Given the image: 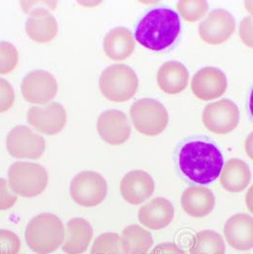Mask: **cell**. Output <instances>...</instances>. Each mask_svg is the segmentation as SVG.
Masks as SVG:
<instances>
[{"label":"cell","instance_id":"6da1fadb","mask_svg":"<svg viewBox=\"0 0 253 254\" xmlns=\"http://www.w3.org/2000/svg\"><path fill=\"white\" fill-rule=\"evenodd\" d=\"M223 153L207 139H190L177 152V167L185 178L196 185H208L219 178L224 167Z\"/></svg>","mask_w":253,"mask_h":254},{"label":"cell","instance_id":"7a4b0ae2","mask_svg":"<svg viewBox=\"0 0 253 254\" xmlns=\"http://www.w3.org/2000/svg\"><path fill=\"white\" fill-rule=\"evenodd\" d=\"M180 33L179 14L173 9L160 7L150 10L141 18L134 37L146 49L161 52L173 46Z\"/></svg>","mask_w":253,"mask_h":254},{"label":"cell","instance_id":"3957f363","mask_svg":"<svg viewBox=\"0 0 253 254\" xmlns=\"http://www.w3.org/2000/svg\"><path fill=\"white\" fill-rule=\"evenodd\" d=\"M66 230L60 218L50 212L41 213L31 220L25 231V240L31 251L50 254L63 245Z\"/></svg>","mask_w":253,"mask_h":254},{"label":"cell","instance_id":"277c9868","mask_svg":"<svg viewBox=\"0 0 253 254\" xmlns=\"http://www.w3.org/2000/svg\"><path fill=\"white\" fill-rule=\"evenodd\" d=\"M138 86L136 72L124 64L108 67L99 78V88L104 97L115 103H124L131 99Z\"/></svg>","mask_w":253,"mask_h":254},{"label":"cell","instance_id":"5b68a950","mask_svg":"<svg viewBox=\"0 0 253 254\" xmlns=\"http://www.w3.org/2000/svg\"><path fill=\"white\" fill-rule=\"evenodd\" d=\"M9 186L16 195L32 198L46 190L49 177L44 167L36 163L15 162L8 172Z\"/></svg>","mask_w":253,"mask_h":254},{"label":"cell","instance_id":"8992f818","mask_svg":"<svg viewBox=\"0 0 253 254\" xmlns=\"http://www.w3.org/2000/svg\"><path fill=\"white\" fill-rule=\"evenodd\" d=\"M129 115L134 127L148 136L161 134L169 124V114L165 106L152 98H142L130 107Z\"/></svg>","mask_w":253,"mask_h":254},{"label":"cell","instance_id":"52a82bcc","mask_svg":"<svg viewBox=\"0 0 253 254\" xmlns=\"http://www.w3.org/2000/svg\"><path fill=\"white\" fill-rule=\"evenodd\" d=\"M69 193L81 207L92 208L100 205L108 193V185L103 176L92 171L76 174L70 182Z\"/></svg>","mask_w":253,"mask_h":254},{"label":"cell","instance_id":"ba28073f","mask_svg":"<svg viewBox=\"0 0 253 254\" xmlns=\"http://www.w3.org/2000/svg\"><path fill=\"white\" fill-rule=\"evenodd\" d=\"M202 120L210 132L215 134H227L234 130L240 121V111L233 101L221 99L207 104Z\"/></svg>","mask_w":253,"mask_h":254},{"label":"cell","instance_id":"9c48e42d","mask_svg":"<svg viewBox=\"0 0 253 254\" xmlns=\"http://www.w3.org/2000/svg\"><path fill=\"white\" fill-rule=\"evenodd\" d=\"M6 147L14 158L32 159L40 158L46 149L44 138L26 126L13 127L6 139Z\"/></svg>","mask_w":253,"mask_h":254},{"label":"cell","instance_id":"30bf717a","mask_svg":"<svg viewBox=\"0 0 253 254\" xmlns=\"http://www.w3.org/2000/svg\"><path fill=\"white\" fill-rule=\"evenodd\" d=\"M58 85L55 76L46 70H33L21 83L24 99L32 104L45 105L58 94Z\"/></svg>","mask_w":253,"mask_h":254},{"label":"cell","instance_id":"8fae6325","mask_svg":"<svg viewBox=\"0 0 253 254\" xmlns=\"http://www.w3.org/2000/svg\"><path fill=\"white\" fill-rule=\"evenodd\" d=\"M236 23L230 12L217 9L211 11L200 23L198 33L203 41L210 45H220L234 34Z\"/></svg>","mask_w":253,"mask_h":254},{"label":"cell","instance_id":"7c38bea8","mask_svg":"<svg viewBox=\"0 0 253 254\" xmlns=\"http://www.w3.org/2000/svg\"><path fill=\"white\" fill-rule=\"evenodd\" d=\"M28 123L39 132L56 135L66 125L67 113L62 105L53 102L43 107L34 106L27 115Z\"/></svg>","mask_w":253,"mask_h":254},{"label":"cell","instance_id":"4fadbf2b","mask_svg":"<svg viewBox=\"0 0 253 254\" xmlns=\"http://www.w3.org/2000/svg\"><path fill=\"white\" fill-rule=\"evenodd\" d=\"M228 80L226 74L217 68L207 67L199 69L191 81V91L203 101L215 100L226 93Z\"/></svg>","mask_w":253,"mask_h":254},{"label":"cell","instance_id":"5bb4252c","mask_svg":"<svg viewBox=\"0 0 253 254\" xmlns=\"http://www.w3.org/2000/svg\"><path fill=\"white\" fill-rule=\"evenodd\" d=\"M97 132L108 144L118 146L128 140L131 127L124 113L118 110H109L98 117Z\"/></svg>","mask_w":253,"mask_h":254},{"label":"cell","instance_id":"9a60e30c","mask_svg":"<svg viewBox=\"0 0 253 254\" xmlns=\"http://www.w3.org/2000/svg\"><path fill=\"white\" fill-rule=\"evenodd\" d=\"M155 190L153 178L141 170L131 171L121 180L120 192L126 203L140 205L150 198Z\"/></svg>","mask_w":253,"mask_h":254},{"label":"cell","instance_id":"2e32d148","mask_svg":"<svg viewBox=\"0 0 253 254\" xmlns=\"http://www.w3.org/2000/svg\"><path fill=\"white\" fill-rule=\"evenodd\" d=\"M224 235L231 248L246 252L253 248V217L246 213L230 216L225 224Z\"/></svg>","mask_w":253,"mask_h":254},{"label":"cell","instance_id":"e0dca14e","mask_svg":"<svg viewBox=\"0 0 253 254\" xmlns=\"http://www.w3.org/2000/svg\"><path fill=\"white\" fill-rule=\"evenodd\" d=\"M174 217V208L170 200L156 197L139 208V222L151 231L167 228Z\"/></svg>","mask_w":253,"mask_h":254},{"label":"cell","instance_id":"ac0fdd59","mask_svg":"<svg viewBox=\"0 0 253 254\" xmlns=\"http://www.w3.org/2000/svg\"><path fill=\"white\" fill-rule=\"evenodd\" d=\"M181 206L185 212L194 218L207 216L215 207V196L206 187L190 186L181 196Z\"/></svg>","mask_w":253,"mask_h":254},{"label":"cell","instance_id":"d6986e66","mask_svg":"<svg viewBox=\"0 0 253 254\" xmlns=\"http://www.w3.org/2000/svg\"><path fill=\"white\" fill-rule=\"evenodd\" d=\"M58 25L56 18L44 8L31 11L26 22V33L36 43H48L58 35Z\"/></svg>","mask_w":253,"mask_h":254},{"label":"cell","instance_id":"ffe728a7","mask_svg":"<svg viewBox=\"0 0 253 254\" xmlns=\"http://www.w3.org/2000/svg\"><path fill=\"white\" fill-rule=\"evenodd\" d=\"M93 230L89 221L83 218L69 220L62 250L67 254H82L92 242Z\"/></svg>","mask_w":253,"mask_h":254},{"label":"cell","instance_id":"44dd1931","mask_svg":"<svg viewBox=\"0 0 253 254\" xmlns=\"http://www.w3.org/2000/svg\"><path fill=\"white\" fill-rule=\"evenodd\" d=\"M104 53L115 61H123L129 58L135 49V39L125 27H117L104 37Z\"/></svg>","mask_w":253,"mask_h":254},{"label":"cell","instance_id":"7402d4cb","mask_svg":"<svg viewBox=\"0 0 253 254\" xmlns=\"http://www.w3.org/2000/svg\"><path fill=\"white\" fill-rule=\"evenodd\" d=\"M190 79L189 70L181 62L172 60L165 62L157 71L159 88L167 94L182 93Z\"/></svg>","mask_w":253,"mask_h":254},{"label":"cell","instance_id":"603a6c76","mask_svg":"<svg viewBox=\"0 0 253 254\" xmlns=\"http://www.w3.org/2000/svg\"><path fill=\"white\" fill-rule=\"evenodd\" d=\"M220 183L229 192L237 193L246 190L252 180L249 165L241 159L232 158L224 164L220 174Z\"/></svg>","mask_w":253,"mask_h":254},{"label":"cell","instance_id":"cb8c5ba5","mask_svg":"<svg viewBox=\"0 0 253 254\" xmlns=\"http://www.w3.org/2000/svg\"><path fill=\"white\" fill-rule=\"evenodd\" d=\"M121 242L126 254H147L153 246V238L139 225H130L122 231Z\"/></svg>","mask_w":253,"mask_h":254},{"label":"cell","instance_id":"d4e9b609","mask_svg":"<svg viewBox=\"0 0 253 254\" xmlns=\"http://www.w3.org/2000/svg\"><path fill=\"white\" fill-rule=\"evenodd\" d=\"M226 245L223 237L214 231L197 232L190 248V254H225Z\"/></svg>","mask_w":253,"mask_h":254},{"label":"cell","instance_id":"484cf974","mask_svg":"<svg viewBox=\"0 0 253 254\" xmlns=\"http://www.w3.org/2000/svg\"><path fill=\"white\" fill-rule=\"evenodd\" d=\"M91 254H126L121 236L115 232H106L99 235L92 244Z\"/></svg>","mask_w":253,"mask_h":254},{"label":"cell","instance_id":"4316f807","mask_svg":"<svg viewBox=\"0 0 253 254\" xmlns=\"http://www.w3.org/2000/svg\"><path fill=\"white\" fill-rule=\"evenodd\" d=\"M177 11L187 22H197L202 19L208 11V3L205 0L189 1L182 0L177 3Z\"/></svg>","mask_w":253,"mask_h":254},{"label":"cell","instance_id":"83f0119b","mask_svg":"<svg viewBox=\"0 0 253 254\" xmlns=\"http://www.w3.org/2000/svg\"><path fill=\"white\" fill-rule=\"evenodd\" d=\"M18 63L16 48L7 41L0 42V74H8Z\"/></svg>","mask_w":253,"mask_h":254},{"label":"cell","instance_id":"f1b7e54d","mask_svg":"<svg viewBox=\"0 0 253 254\" xmlns=\"http://www.w3.org/2000/svg\"><path fill=\"white\" fill-rule=\"evenodd\" d=\"M20 248L21 241L13 231L0 230V254H18Z\"/></svg>","mask_w":253,"mask_h":254},{"label":"cell","instance_id":"f546056e","mask_svg":"<svg viewBox=\"0 0 253 254\" xmlns=\"http://www.w3.org/2000/svg\"><path fill=\"white\" fill-rule=\"evenodd\" d=\"M14 91L12 85L4 78H0V114L9 111L14 103Z\"/></svg>","mask_w":253,"mask_h":254},{"label":"cell","instance_id":"4dcf8cb0","mask_svg":"<svg viewBox=\"0 0 253 254\" xmlns=\"http://www.w3.org/2000/svg\"><path fill=\"white\" fill-rule=\"evenodd\" d=\"M17 195L11 191V188L6 179L0 178V210H7L14 206Z\"/></svg>","mask_w":253,"mask_h":254},{"label":"cell","instance_id":"1f68e13d","mask_svg":"<svg viewBox=\"0 0 253 254\" xmlns=\"http://www.w3.org/2000/svg\"><path fill=\"white\" fill-rule=\"evenodd\" d=\"M239 35L242 42L249 48L253 49V17H245L239 26Z\"/></svg>","mask_w":253,"mask_h":254},{"label":"cell","instance_id":"d6a6232c","mask_svg":"<svg viewBox=\"0 0 253 254\" xmlns=\"http://www.w3.org/2000/svg\"><path fill=\"white\" fill-rule=\"evenodd\" d=\"M150 254H185V253L176 244L164 242L154 247Z\"/></svg>","mask_w":253,"mask_h":254},{"label":"cell","instance_id":"836d02e7","mask_svg":"<svg viewBox=\"0 0 253 254\" xmlns=\"http://www.w3.org/2000/svg\"><path fill=\"white\" fill-rule=\"evenodd\" d=\"M245 150L248 156L253 161V131L249 134L245 141Z\"/></svg>","mask_w":253,"mask_h":254},{"label":"cell","instance_id":"e575fe53","mask_svg":"<svg viewBox=\"0 0 253 254\" xmlns=\"http://www.w3.org/2000/svg\"><path fill=\"white\" fill-rule=\"evenodd\" d=\"M246 205L248 209L253 214V185L249 189L246 194Z\"/></svg>","mask_w":253,"mask_h":254},{"label":"cell","instance_id":"d590c367","mask_svg":"<svg viewBox=\"0 0 253 254\" xmlns=\"http://www.w3.org/2000/svg\"><path fill=\"white\" fill-rule=\"evenodd\" d=\"M249 110H250V114L253 117V86L251 90V93H250V98H249Z\"/></svg>","mask_w":253,"mask_h":254},{"label":"cell","instance_id":"8d00e7d4","mask_svg":"<svg viewBox=\"0 0 253 254\" xmlns=\"http://www.w3.org/2000/svg\"><path fill=\"white\" fill-rule=\"evenodd\" d=\"M244 5H245L246 10L250 12L251 15L253 17V1H245Z\"/></svg>","mask_w":253,"mask_h":254}]
</instances>
